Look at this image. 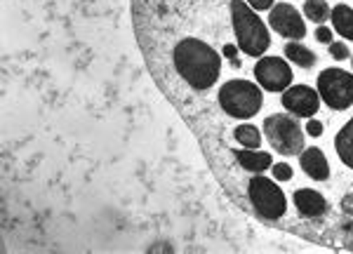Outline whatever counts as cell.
Segmentation results:
<instances>
[{
	"instance_id": "6",
	"label": "cell",
	"mask_w": 353,
	"mask_h": 254,
	"mask_svg": "<svg viewBox=\"0 0 353 254\" xmlns=\"http://www.w3.org/2000/svg\"><path fill=\"white\" fill-rule=\"evenodd\" d=\"M330 24H332L334 33L344 38L346 43H353V8L346 3L332 5V14H330Z\"/></svg>"
},
{
	"instance_id": "1",
	"label": "cell",
	"mask_w": 353,
	"mask_h": 254,
	"mask_svg": "<svg viewBox=\"0 0 353 254\" xmlns=\"http://www.w3.org/2000/svg\"><path fill=\"white\" fill-rule=\"evenodd\" d=\"M316 89L330 111V118L323 120L325 129L330 125V132H334L353 111V71L337 69V66L321 69L316 76Z\"/></svg>"
},
{
	"instance_id": "7",
	"label": "cell",
	"mask_w": 353,
	"mask_h": 254,
	"mask_svg": "<svg viewBox=\"0 0 353 254\" xmlns=\"http://www.w3.org/2000/svg\"><path fill=\"white\" fill-rule=\"evenodd\" d=\"M301 14H304V19L321 26V24H325V21H330L332 5H330L327 0H304V3H301Z\"/></svg>"
},
{
	"instance_id": "11",
	"label": "cell",
	"mask_w": 353,
	"mask_h": 254,
	"mask_svg": "<svg viewBox=\"0 0 353 254\" xmlns=\"http://www.w3.org/2000/svg\"><path fill=\"white\" fill-rule=\"evenodd\" d=\"M351 66H353V54H351Z\"/></svg>"
},
{
	"instance_id": "4",
	"label": "cell",
	"mask_w": 353,
	"mask_h": 254,
	"mask_svg": "<svg viewBox=\"0 0 353 254\" xmlns=\"http://www.w3.org/2000/svg\"><path fill=\"white\" fill-rule=\"evenodd\" d=\"M278 104H281V111L292 113L299 120H309V118H316L321 113L323 101L316 87H311L306 83H297V85H290L285 92L281 94Z\"/></svg>"
},
{
	"instance_id": "3",
	"label": "cell",
	"mask_w": 353,
	"mask_h": 254,
	"mask_svg": "<svg viewBox=\"0 0 353 254\" xmlns=\"http://www.w3.org/2000/svg\"><path fill=\"white\" fill-rule=\"evenodd\" d=\"M264 19L266 28H269L271 38L278 36L283 41H301L309 36L306 31V19L301 14V10L294 3H288V0H278L276 5L269 10V14L261 17Z\"/></svg>"
},
{
	"instance_id": "9",
	"label": "cell",
	"mask_w": 353,
	"mask_h": 254,
	"mask_svg": "<svg viewBox=\"0 0 353 254\" xmlns=\"http://www.w3.org/2000/svg\"><path fill=\"white\" fill-rule=\"evenodd\" d=\"M304 129H306V134L313 137V139H323V137H325V123H323L318 116L309 118V120H306V125H304Z\"/></svg>"
},
{
	"instance_id": "2",
	"label": "cell",
	"mask_w": 353,
	"mask_h": 254,
	"mask_svg": "<svg viewBox=\"0 0 353 254\" xmlns=\"http://www.w3.org/2000/svg\"><path fill=\"white\" fill-rule=\"evenodd\" d=\"M250 81L257 83L259 87L264 89V94H276V97L281 99V94L285 92L294 81V71H292V66H290V61L285 59V56L266 54L252 66ZM264 116H266V111H264ZM261 120H264V118H261Z\"/></svg>"
},
{
	"instance_id": "10",
	"label": "cell",
	"mask_w": 353,
	"mask_h": 254,
	"mask_svg": "<svg viewBox=\"0 0 353 254\" xmlns=\"http://www.w3.org/2000/svg\"><path fill=\"white\" fill-rule=\"evenodd\" d=\"M313 38H316V43H321V45L334 43V28L332 26H325V24L316 26V33H313Z\"/></svg>"
},
{
	"instance_id": "8",
	"label": "cell",
	"mask_w": 353,
	"mask_h": 254,
	"mask_svg": "<svg viewBox=\"0 0 353 254\" xmlns=\"http://www.w3.org/2000/svg\"><path fill=\"white\" fill-rule=\"evenodd\" d=\"M327 54L332 56L334 61H346V59H351L353 52H351V47L346 41H334V43L327 45Z\"/></svg>"
},
{
	"instance_id": "5",
	"label": "cell",
	"mask_w": 353,
	"mask_h": 254,
	"mask_svg": "<svg viewBox=\"0 0 353 254\" xmlns=\"http://www.w3.org/2000/svg\"><path fill=\"white\" fill-rule=\"evenodd\" d=\"M283 56L292 61L301 71H313L318 66V54L316 50H311L306 43L301 41H288L283 43Z\"/></svg>"
}]
</instances>
